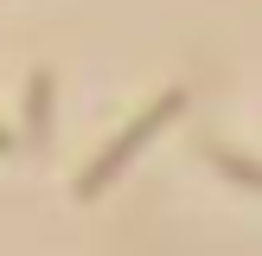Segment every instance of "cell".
<instances>
[{
    "label": "cell",
    "mask_w": 262,
    "mask_h": 256,
    "mask_svg": "<svg viewBox=\"0 0 262 256\" xmlns=\"http://www.w3.org/2000/svg\"><path fill=\"white\" fill-rule=\"evenodd\" d=\"M205 160H211V166H224V179H237L243 192H262V166H256V154L224 147V141H205Z\"/></svg>",
    "instance_id": "cell-3"
},
{
    "label": "cell",
    "mask_w": 262,
    "mask_h": 256,
    "mask_svg": "<svg viewBox=\"0 0 262 256\" xmlns=\"http://www.w3.org/2000/svg\"><path fill=\"white\" fill-rule=\"evenodd\" d=\"M13 147H19V135H13V128H7V122H0V160H7V154H13Z\"/></svg>",
    "instance_id": "cell-4"
},
{
    "label": "cell",
    "mask_w": 262,
    "mask_h": 256,
    "mask_svg": "<svg viewBox=\"0 0 262 256\" xmlns=\"http://www.w3.org/2000/svg\"><path fill=\"white\" fill-rule=\"evenodd\" d=\"M179 115H186V83L160 90V96H154L147 109H135V115H128V122L115 128V135L102 141L96 154H90V166H83V173H77V186H71V192H77V199H83V205H90V199H102V192H109L115 179H122L128 166L141 160V147H147L154 135H166V128H173Z\"/></svg>",
    "instance_id": "cell-1"
},
{
    "label": "cell",
    "mask_w": 262,
    "mask_h": 256,
    "mask_svg": "<svg viewBox=\"0 0 262 256\" xmlns=\"http://www.w3.org/2000/svg\"><path fill=\"white\" fill-rule=\"evenodd\" d=\"M51 102H58V71H51V64H32V71H26V102H19L32 147L51 141Z\"/></svg>",
    "instance_id": "cell-2"
}]
</instances>
